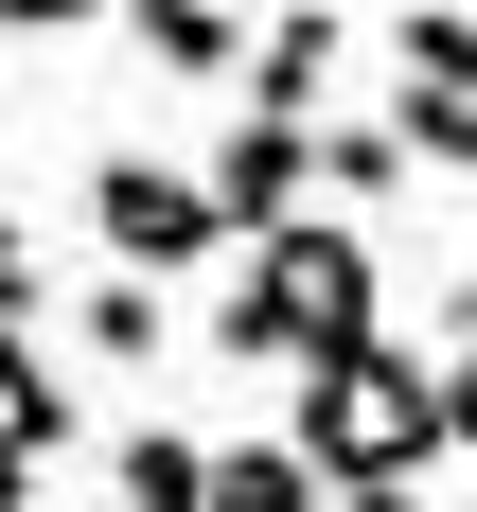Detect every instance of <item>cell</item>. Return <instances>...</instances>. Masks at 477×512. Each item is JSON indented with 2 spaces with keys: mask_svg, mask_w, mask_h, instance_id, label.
I'll return each instance as SVG.
<instances>
[{
  "mask_svg": "<svg viewBox=\"0 0 477 512\" xmlns=\"http://www.w3.org/2000/svg\"><path fill=\"white\" fill-rule=\"evenodd\" d=\"M336 53H354V18H265V53H248V124H318Z\"/></svg>",
  "mask_w": 477,
  "mask_h": 512,
  "instance_id": "8992f818",
  "label": "cell"
},
{
  "mask_svg": "<svg viewBox=\"0 0 477 512\" xmlns=\"http://www.w3.org/2000/svg\"><path fill=\"white\" fill-rule=\"evenodd\" d=\"M89 230H106V265H124V283H177V265L230 248L212 177H177V159H106V177H89ZM230 265H248V248H230Z\"/></svg>",
  "mask_w": 477,
  "mask_h": 512,
  "instance_id": "3957f363",
  "label": "cell"
},
{
  "mask_svg": "<svg viewBox=\"0 0 477 512\" xmlns=\"http://www.w3.org/2000/svg\"><path fill=\"white\" fill-rule=\"evenodd\" d=\"M407 159H424V177H460V195H477V106H407Z\"/></svg>",
  "mask_w": 477,
  "mask_h": 512,
  "instance_id": "8fae6325",
  "label": "cell"
},
{
  "mask_svg": "<svg viewBox=\"0 0 477 512\" xmlns=\"http://www.w3.org/2000/svg\"><path fill=\"white\" fill-rule=\"evenodd\" d=\"M0 512H36V460H18V442H0Z\"/></svg>",
  "mask_w": 477,
  "mask_h": 512,
  "instance_id": "5bb4252c",
  "label": "cell"
},
{
  "mask_svg": "<svg viewBox=\"0 0 477 512\" xmlns=\"http://www.w3.org/2000/svg\"><path fill=\"white\" fill-rule=\"evenodd\" d=\"M318 195H407V124H318Z\"/></svg>",
  "mask_w": 477,
  "mask_h": 512,
  "instance_id": "30bf717a",
  "label": "cell"
},
{
  "mask_svg": "<svg viewBox=\"0 0 477 512\" xmlns=\"http://www.w3.org/2000/svg\"><path fill=\"white\" fill-rule=\"evenodd\" d=\"M106 477H124V512H212V442H177V424H124Z\"/></svg>",
  "mask_w": 477,
  "mask_h": 512,
  "instance_id": "52a82bcc",
  "label": "cell"
},
{
  "mask_svg": "<svg viewBox=\"0 0 477 512\" xmlns=\"http://www.w3.org/2000/svg\"><path fill=\"white\" fill-rule=\"evenodd\" d=\"M318 195V124H230V159H212V212H230V248H283Z\"/></svg>",
  "mask_w": 477,
  "mask_h": 512,
  "instance_id": "277c9868",
  "label": "cell"
},
{
  "mask_svg": "<svg viewBox=\"0 0 477 512\" xmlns=\"http://www.w3.org/2000/svg\"><path fill=\"white\" fill-rule=\"evenodd\" d=\"M212 354L230 371H283V389H318V371L371 354V248L336 230V212H301L283 248L230 265V301H212Z\"/></svg>",
  "mask_w": 477,
  "mask_h": 512,
  "instance_id": "6da1fadb",
  "label": "cell"
},
{
  "mask_svg": "<svg viewBox=\"0 0 477 512\" xmlns=\"http://www.w3.org/2000/svg\"><path fill=\"white\" fill-rule=\"evenodd\" d=\"M283 442L318 460V495H424V460H460V407H442V371L407 336H371L354 371L283 389Z\"/></svg>",
  "mask_w": 477,
  "mask_h": 512,
  "instance_id": "7a4b0ae2",
  "label": "cell"
},
{
  "mask_svg": "<svg viewBox=\"0 0 477 512\" xmlns=\"http://www.w3.org/2000/svg\"><path fill=\"white\" fill-rule=\"evenodd\" d=\"M212 512H336L301 442H212Z\"/></svg>",
  "mask_w": 477,
  "mask_h": 512,
  "instance_id": "9c48e42d",
  "label": "cell"
},
{
  "mask_svg": "<svg viewBox=\"0 0 477 512\" xmlns=\"http://www.w3.org/2000/svg\"><path fill=\"white\" fill-rule=\"evenodd\" d=\"M71 336H89L106 371H159V336H177V301H159V283H124V265H106L89 301H71Z\"/></svg>",
  "mask_w": 477,
  "mask_h": 512,
  "instance_id": "ba28073f",
  "label": "cell"
},
{
  "mask_svg": "<svg viewBox=\"0 0 477 512\" xmlns=\"http://www.w3.org/2000/svg\"><path fill=\"white\" fill-rule=\"evenodd\" d=\"M124 36H142V71H230V89H248V53H265V18H230V0H142V18H124Z\"/></svg>",
  "mask_w": 477,
  "mask_h": 512,
  "instance_id": "5b68a950",
  "label": "cell"
},
{
  "mask_svg": "<svg viewBox=\"0 0 477 512\" xmlns=\"http://www.w3.org/2000/svg\"><path fill=\"white\" fill-rule=\"evenodd\" d=\"M442 407H460V460H477V354H442Z\"/></svg>",
  "mask_w": 477,
  "mask_h": 512,
  "instance_id": "4fadbf2b",
  "label": "cell"
},
{
  "mask_svg": "<svg viewBox=\"0 0 477 512\" xmlns=\"http://www.w3.org/2000/svg\"><path fill=\"white\" fill-rule=\"evenodd\" d=\"M336 512H424V495H336Z\"/></svg>",
  "mask_w": 477,
  "mask_h": 512,
  "instance_id": "9a60e30c",
  "label": "cell"
},
{
  "mask_svg": "<svg viewBox=\"0 0 477 512\" xmlns=\"http://www.w3.org/2000/svg\"><path fill=\"white\" fill-rule=\"evenodd\" d=\"M0 318H18V336L53 318V283H36V230H18V212H0Z\"/></svg>",
  "mask_w": 477,
  "mask_h": 512,
  "instance_id": "7c38bea8",
  "label": "cell"
}]
</instances>
